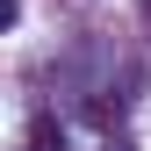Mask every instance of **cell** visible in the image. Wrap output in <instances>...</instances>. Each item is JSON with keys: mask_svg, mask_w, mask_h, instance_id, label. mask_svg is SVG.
Segmentation results:
<instances>
[{"mask_svg": "<svg viewBox=\"0 0 151 151\" xmlns=\"http://www.w3.org/2000/svg\"><path fill=\"white\" fill-rule=\"evenodd\" d=\"M29 151H65V129L50 122V115H36L29 122Z\"/></svg>", "mask_w": 151, "mask_h": 151, "instance_id": "cell-1", "label": "cell"}, {"mask_svg": "<svg viewBox=\"0 0 151 151\" xmlns=\"http://www.w3.org/2000/svg\"><path fill=\"white\" fill-rule=\"evenodd\" d=\"M144 7H151V0H144Z\"/></svg>", "mask_w": 151, "mask_h": 151, "instance_id": "cell-2", "label": "cell"}]
</instances>
